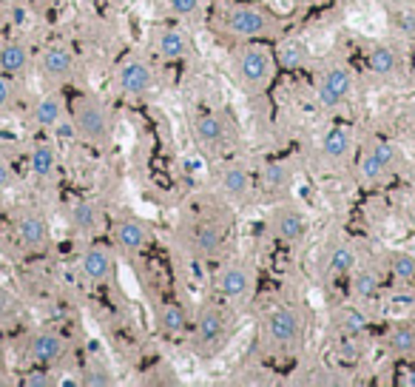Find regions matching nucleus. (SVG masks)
Returning a JSON list of instances; mask_svg holds the SVG:
<instances>
[{
    "label": "nucleus",
    "instance_id": "f257e3e1",
    "mask_svg": "<svg viewBox=\"0 0 415 387\" xmlns=\"http://www.w3.org/2000/svg\"><path fill=\"white\" fill-rule=\"evenodd\" d=\"M217 26L242 40H265L285 32V21L259 4H225L217 12Z\"/></svg>",
    "mask_w": 415,
    "mask_h": 387
},
{
    "label": "nucleus",
    "instance_id": "f03ea898",
    "mask_svg": "<svg viewBox=\"0 0 415 387\" xmlns=\"http://www.w3.org/2000/svg\"><path fill=\"white\" fill-rule=\"evenodd\" d=\"M307 319L305 310L296 305L273 308L262 322V344L271 356H290L305 344Z\"/></svg>",
    "mask_w": 415,
    "mask_h": 387
},
{
    "label": "nucleus",
    "instance_id": "7ed1b4c3",
    "mask_svg": "<svg viewBox=\"0 0 415 387\" xmlns=\"http://www.w3.org/2000/svg\"><path fill=\"white\" fill-rule=\"evenodd\" d=\"M234 333V316L222 305H205L199 308L196 319L191 322V347L199 356H214L225 347Z\"/></svg>",
    "mask_w": 415,
    "mask_h": 387
},
{
    "label": "nucleus",
    "instance_id": "20e7f679",
    "mask_svg": "<svg viewBox=\"0 0 415 387\" xmlns=\"http://www.w3.org/2000/svg\"><path fill=\"white\" fill-rule=\"evenodd\" d=\"M72 114V123H74V131L83 142L89 145H97V148H106L114 137V117L108 111V106L100 100V97H77L74 106L69 108Z\"/></svg>",
    "mask_w": 415,
    "mask_h": 387
},
{
    "label": "nucleus",
    "instance_id": "39448f33",
    "mask_svg": "<svg viewBox=\"0 0 415 387\" xmlns=\"http://www.w3.org/2000/svg\"><path fill=\"white\" fill-rule=\"evenodd\" d=\"M234 69H237V80L251 94H259L273 80V52L256 40H248L234 52Z\"/></svg>",
    "mask_w": 415,
    "mask_h": 387
},
{
    "label": "nucleus",
    "instance_id": "423d86ee",
    "mask_svg": "<svg viewBox=\"0 0 415 387\" xmlns=\"http://www.w3.org/2000/svg\"><path fill=\"white\" fill-rule=\"evenodd\" d=\"M157 86V72L148 60L142 57H128L117 66L114 72V89L123 94V97H131V100H140L145 94H151Z\"/></svg>",
    "mask_w": 415,
    "mask_h": 387
},
{
    "label": "nucleus",
    "instance_id": "0eeeda50",
    "mask_svg": "<svg viewBox=\"0 0 415 387\" xmlns=\"http://www.w3.org/2000/svg\"><path fill=\"white\" fill-rule=\"evenodd\" d=\"M69 353H72L69 339L55 327H40V330H32L26 336V356L35 364L57 367V364H63L69 359Z\"/></svg>",
    "mask_w": 415,
    "mask_h": 387
},
{
    "label": "nucleus",
    "instance_id": "6e6552de",
    "mask_svg": "<svg viewBox=\"0 0 415 387\" xmlns=\"http://www.w3.org/2000/svg\"><path fill=\"white\" fill-rule=\"evenodd\" d=\"M214 288L222 299L228 302H239V299H248L251 291L256 288V271L242 262V259H228L222 262V268L217 271L214 276Z\"/></svg>",
    "mask_w": 415,
    "mask_h": 387
},
{
    "label": "nucleus",
    "instance_id": "1a4fd4ad",
    "mask_svg": "<svg viewBox=\"0 0 415 387\" xmlns=\"http://www.w3.org/2000/svg\"><path fill=\"white\" fill-rule=\"evenodd\" d=\"M356 89V74L347 63H333L322 72L316 83V100L322 108H339Z\"/></svg>",
    "mask_w": 415,
    "mask_h": 387
},
{
    "label": "nucleus",
    "instance_id": "9d476101",
    "mask_svg": "<svg viewBox=\"0 0 415 387\" xmlns=\"http://www.w3.org/2000/svg\"><path fill=\"white\" fill-rule=\"evenodd\" d=\"M185 242L188 248L202 257V259H217L225 254V245H228V231L222 223L217 220H196L188 225L185 231Z\"/></svg>",
    "mask_w": 415,
    "mask_h": 387
},
{
    "label": "nucleus",
    "instance_id": "9b49d317",
    "mask_svg": "<svg viewBox=\"0 0 415 387\" xmlns=\"http://www.w3.org/2000/svg\"><path fill=\"white\" fill-rule=\"evenodd\" d=\"M231 123L234 120L225 111H202L191 125V134H193V142L199 145V151L220 154L225 148V142H228Z\"/></svg>",
    "mask_w": 415,
    "mask_h": 387
},
{
    "label": "nucleus",
    "instance_id": "f8f14e48",
    "mask_svg": "<svg viewBox=\"0 0 415 387\" xmlns=\"http://www.w3.org/2000/svg\"><path fill=\"white\" fill-rule=\"evenodd\" d=\"M217 191L222 194L225 200H231V203H248L254 197V191H256V179H254L248 165L225 162L217 171Z\"/></svg>",
    "mask_w": 415,
    "mask_h": 387
},
{
    "label": "nucleus",
    "instance_id": "ddd939ff",
    "mask_svg": "<svg viewBox=\"0 0 415 387\" xmlns=\"http://www.w3.org/2000/svg\"><path fill=\"white\" fill-rule=\"evenodd\" d=\"M271 234L285 242V245H296L307 237V217L299 206L293 203H279L271 214Z\"/></svg>",
    "mask_w": 415,
    "mask_h": 387
},
{
    "label": "nucleus",
    "instance_id": "4468645a",
    "mask_svg": "<svg viewBox=\"0 0 415 387\" xmlns=\"http://www.w3.org/2000/svg\"><path fill=\"white\" fill-rule=\"evenodd\" d=\"M15 237H18V245L23 251H29V254L43 251L49 245V223H46V217L38 208H23L15 217Z\"/></svg>",
    "mask_w": 415,
    "mask_h": 387
},
{
    "label": "nucleus",
    "instance_id": "2eb2a0df",
    "mask_svg": "<svg viewBox=\"0 0 415 387\" xmlns=\"http://www.w3.org/2000/svg\"><path fill=\"white\" fill-rule=\"evenodd\" d=\"M38 69L49 80H69L77 69V55L66 43H52L38 55Z\"/></svg>",
    "mask_w": 415,
    "mask_h": 387
},
{
    "label": "nucleus",
    "instance_id": "dca6fc26",
    "mask_svg": "<svg viewBox=\"0 0 415 387\" xmlns=\"http://www.w3.org/2000/svg\"><path fill=\"white\" fill-rule=\"evenodd\" d=\"M66 220H69V228H72L74 234H80V237H94V234L103 231L106 211H103V206H100L97 200L83 197V200H74V203L69 206Z\"/></svg>",
    "mask_w": 415,
    "mask_h": 387
},
{
    "label": "nucleus",
    "instance_id": "f3484780",
    "mask_svg": "<svg viewBox=\"0 0 415 387\" xmlns=\"http://www.w3.org/2000/svg\"><path fill=\"white\" fill-rule=\"evenodd\" d=\"M111 240L123 254H142L151 245V231L137 217H120L111 225Z\"/></svg>",
    "mask_w": 415,
    "mask_h": 387
},
{
    "label": "nucleus",
    "instance_id": "a211bd4d",
    "mask_svg": "<svg viewBox=\"0 0 415 387\" xmlns=\"http://www.w3.org/2000/svg\"><path fill=\"white\" fill-rule=\"evenodd\" d=\"M293 188V171L285 165V162H268L262 165L259 176H256V191H262V197L276 203V200H285Z\"/></svg>",
    "mask_w": 415,
    "mask_h": 387
},
{
    "label": "nucleus",
    "instance_id": "6ab92c4d",
    "mask_svg": "<svg viewBox=\"0 0 415 387\" xmlns=\"http://www.w3.org/2000/svg\"><path fill=\"white\" fill-rule=\"evenodd\" d=\"M77 271L86 282H106L114 274V254L103 245H89L77 257Z\"/></svg>",
    "mask_w": 415,
    "mask_h": 387
},
{
    "label": "nucleus",
    "instance_id": "aec40b11",
    "mask_svg": "<svg viewBox=\"0 0 415 387\" xmlns=\"http://www.w3.org/2000/svg\"><path fill=\"white\" fill-rule=\"evenodd\" d=\"M151 46H154V55H157L159 60H165V63L182 60V57H188V52H191L188 35H185L182 29H176V26H162V29H157Z\"/></svg>",
    "mask_w": 415,
    "mask_h": 387
},
{
    "label": "nucleus",
    "instance_id": "412c9836",
    "mask_svg": "<svg viewBox=\"0 0 415 387\" xmlns=\"http://www.w3.org/2000/svg\"><path fill=\"white\" fill-rule=\"evenodd\" d=\"M367 69L375 77H384V80L401 77L404 74V55L390 43H378L367 52Z\"/></svg>",
    "mask_w": 415,
    "mask_h": 387
},
{
    "label": "nucleus",
    "instance_id": "4be33fe9",
    "mask_svg": "<svg viewBox=\"0 0 415 387\" xmlns=\"http://www.w3.org/2000/svg\"><path fill=\"white\" fill-rule=\"evenodd\" d=\"M69 117V106L60 94H43L35 106H32V123L43 131H55V125Z\"/></svg>",
    "mask_w": 415,
    "mask_h": 387
},
{
    "label": "nucleus",
    "instance_id": "5701e85b",
    "mask_svg": "<svg viewBox=\"0 0 415 387\" xmlns=\"http://www.w3.org/2000/svg\"><path fill=\"white\" fill-rule=\"evenodd\" d=\"M29 171L32 176L49 182L57 176V148L52 140H38L32 145V154H29Z\"/></svg>",
    "mask_w": 415,
    "mask_h": 387
},
{
    "label": "nucleus",
    "instance_id": "b1692460",
    "mask_svg": "<svg viewBox=\"0 0 415 387\" xmlns=\"http://www.w3.org/2000/svg\"><path fill=\"white\" fill-rule=\"evenodd\" d=\"M273 60H276L282 69H288V72H299V69H305V66L310 63V49H307V43L299 40V38H282V40L276 43Z\"/></svg>",
    "mask_w": 415,
    "mask_h": 387
},
{
    "label": "nucleus",
    "instance_id": "393cba45",
    "mask_svg": "<svg viewBox=\"0 0 415 387\" xmlns=\"http://www.w3.org/2000/svg\"><path fill=\"white\" fill-rule=\"evenodd\" d=\"M188 327H191V319L179 302H159L157 305V330L162 336H182Z\"/></svg>",
    "mask_w": 415,
    "mask_h": 387
},
{
    "label": "nucleus",
    "instance_id": "a878e982",
    "mask_svg": "<svg viewBox=\"0 0 415 387\" xmlns=\"http://www.w3.org/2000/svg\"><path fill=\"white\" fill-rule=\"evenodd\" d=\"M32 69V52L26 43L21 40H6L0 43V72L15 77V74H23Z\"/></svg>",
    "mask_w": 415,
    "mask_h": 387
},
{
    "label": "nucleus",
    "instance_id": "bb28decb",
    "mask_svg": "<svg viewBox=\"0 0 415 387\" xmlns=\"http://www.w3.org/2000/svg\"><path fill=\"white\" fill-rule=\"evenodd\" d=\"M353 151V128L350 125H333L322 137V157L327 162H344Z\"/></svg>",
    "mask_w": 415,
    "mask_h": 387
},
{
    "label": "nucleus",
    "instance_id": "cd10ccee",
    "mask_svg": "<svg viewBox=\"0 0 415 387\" xmlns=\"http://www.w3.org/2000/svg\"><path fill=\"white\" fill-rule=\"evenodd\" d=\"M387 350L398 359H415V325L412 322H395L384 333Z\"/></svg>",
    "mask_w": 415,
    "mask_h": 387
},
{
    "label": "nucleus",
    "instance_id": "c85d7f7f",
    "mask_svg": "<svg viewBox=\"0 0 415 387\" xmlns=\"http://www.w3.org/2000/svg\"><path fill=\"white\" fill-rule=\"evenodd\" d=\"M367 325H370L367 322V313L361 308H356V305H341V308L333 310V327L339 333H356V336H361L367 330Z\"/></svg>",
    "mask_w": 415,
    "mask_h": 387
},
{
    "label": "nucleus",
    "instance_id": "c756f323",
    "mask_svg": "<svg viewBox=\"0 0 415 387\" xmlns=\"http://www.w3.org/2000/svg\"><path fill=\"white\" fill-rule=\"evenodd\" d=\"M356 265H358V254H356V248L347 245V242H339V245L327 254V271H330L333 276H350V274L356 271Z\"/></svg>",
    "mask_w": 415,
    "mask_h": 387
},
{
    "label": "nucleus",
    "instance_id": "7c9ffc66",
    "mask_svg": "<svg viewBox=\"0 0 415 387\" xmlns=\"http://www.w3.org/2000/svg\"><path fill=\"white\" fill-rule=\"evenodd\" d=\"M387 271L401 285H415V257L407 251H390L387 254Z\"/></svg>",
    "mask_w": 415,
    "mask_h": 387
},
{
    "label": "nucleus",
    "instance_id": "2f4dec72",
    "mask_svg": "<svg viewBox=\"0 0 415 387\" xmlns=\"http://www.w3.org/2000/svg\"><path fill=\"white\" fill-rule=\"evenodd\" d=\"M350 291L356 299H375L378 291H381V276L375 271H356L353 279H350Z\"/></svg>",
    "mask_w": 415,
    "mask_h": 387
},
{
    "label": "nucleus",
    "instance_id": "473e14b6",
    "mask_svg": "<svg viewBox=\"0 0 415 387\" xmlns=\"http://www.w3.org/2000/svg\"><path fill=\"white\" fill-rule=\"evenodd\" d=\"M367 151L384 165L387 174H392V171L398 168V162H401V151H398V145H395L392 140H373V142L367 145Z\"/></svg>",
    "mask_w": 415,
    "mask_h": 387
},
{
    "label": "nucleus",
    "instance_id": "72a5a7b5",
    "mask_svg": "<svg viewBox=\"0 0 415 387\" xmlns=\"http://www.w3.org/2000/svg\"><path fill=\"white\" fill-rule=\"evenodd\" d=\"M165 9L179 21H196L202 15V0H165Z\"/></svg>",
    "mask_w": 415,
    "mask_h": 387
},
{
    "label": "nucleus",
    "instance_id": "f704fd0d",
    "mask_svg": "<svg viewBox=\"0 0 415 387\" xmlns=\"http://www.w3.org/2000/svg\"><path fill=\"white\" fill-rule=\"evenodd\" d=\"M358 174H361V179L364 182H381L384 176H387V171H384V165L370 154V151H364L361 154V159H358Z\"/></svg>",
    "mask_w": 415,
    "mask_h": 387
},
{
    "label": "nucleus",
    "instance_id": "c9c22d12",
    "mask_svg": "<svg viewBox=\"0 0 415 387\" xmlns=\"http://www.w3.org/2000/svg\"><path fill=\"white\" fill-rule=\"evenodd\" d=\"M15 103H18V89L9 74L0 72V111H9Z\"/></svg>",
    "mask_w": 415,
    "mask_h": 387
},
{
    "label": "nucleus",
    "instance_id": "e433bc0d",
    "mask_svg": "<svg viewBox=\"0 0 415 387\" xmlns=\"http://www.w3.org/2000/svg\"><path fill=\"white\" fill-rule=\"evenodd\" d=\"M23 384L26 387H55L57 384V376L52 373V367H43L40 370H32L29 376H23Z\"/></svg>",
    "mask_w": 415,
    "mask_h": 387
},
{
    "label": "nucleus",
    "instance_id": "4c0bfd02",
    "mask_svg": "<svg viewBox=\"0 0 415 387\" xmlns=\"http://www.w3.org/2000/svg\"><path fill=\"white\" fill-rule=\"evenodd\" d=\"M18 185V171L12 168V162L6 157H0V191H9Z\"/></svg>",
    "mask_w": 415,
    "mask_h": 387
},
{
    "label": "nucleus",
    "instance_id": "58836bf2",
    "mask_svg": "<svg viewBox=\"0 0 415 387\" xmlns=\"http://www.w3.org/2000/svg\"><path fill=\"white\" fill-rule=\"evenodd\" d=\"M83 384H94V387H108V384H114V376H108L106 370H100V367H91L86 376H83Z\"/></svg>",
    "mask_w": 415,
    "mask_h": 387
},
{
    "label": "nucleus",
    "instance_id": "ea45409f",
    "mask_svg": "<svg viewBox=\"0 0 415 387\" xmlns=\"http://www.w3.org/2000/svg\"><path fill=\"white\" fill-rule=\"evenodd\" d=\"M395 26H398V32H404V35H415V12H412V9H401V12L395 15Z\"/></svg>",
    "mask_w": 415,
    "mask_h": 387
},
{
    "label": "nucleus",
    "instance_id": "a19ab883",
    "mask_svg": "<svg viewBox=\"0 0 415 387\" xmlns=\"http://www.w3.org/2000/svg\"><path fill=\"white\" fill-rule=\"evenodd\" d=\"M407 384H412V387H415V367L409 370V376H407Z\"/></svg>",
    "mask_w": 415,
    "mask_h": 387
}]
</instances>
